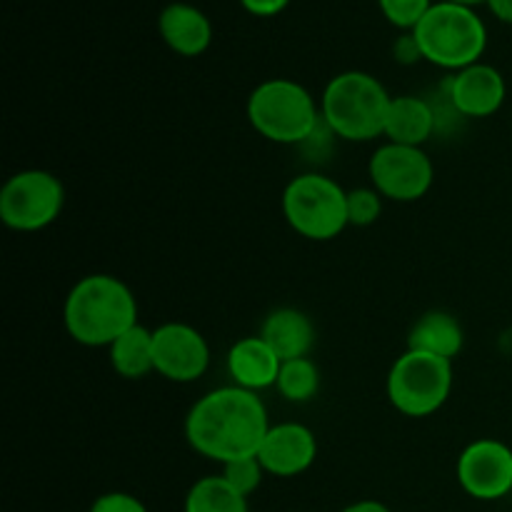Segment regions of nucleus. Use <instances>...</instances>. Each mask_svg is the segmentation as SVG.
I'll use <instances>...</instances> for the list:
<instances>
[{
    "label": "nucleus",
    "mask_w": 512,
    "mask_h": 512,
    "mask_svg": "<svg viewBox=\"0 0 512 512\" xmlns=\"http://www.w3.org/2000/svg\"><path fill=\"white\" fill-rule=\"evenodd\" d=\"M268 430L270 420L263 400L238 385L210 390L185 415L190 448L220 465L258 455Z\"/></svg>",
    "instance_id": "nucleus-1"
},
{
    "label": "nucleus",
    "mask_w": 512,
    "mask_h": 512,
    "mask_svg": "<svg viewBox=\"0 0 512 512\" xmlns=\"http://www.w3.org/2000/svg\"><path fill=\"white\" fill-rule=\"evenodd\" d=\"M70 338L85 348H110L138 325V303L128 285L115 275H88L78 280L63 305Z\"/></svg>",
    "instance_id": "nucleus-2"
},
{
    "label": "nucleus",
    "mask_w": 512,
    "mask_h": 512,
    "mask_svg": "<svg viewBox=\"0 0 512 512\" xmlns=\"http://www.w3.org/2000/svg\"><path fill=\"white\" fill-rule=\"evenodd\" d=\"M393 95L375 75L345 70L335 75L320 98V115L338 138L368 143L383 135Z\"/></svg>",
    "instance_id": "nucleus-3"
},
{
    "label": "nucleus",
    "mask_w": 512,
    "mask_h": 512,
    "mask_svg": "<svg viewBox=\"0 0 512 512\" xmlns=\"http://www.w3.org/2000/svg\"><path fill=\"white\" fill-rule=\"evenodd\" d=\"M410 33L418 40L423 60L453 73L480 63L488 48V28L475 8L448 0L433 3Z\"/></svg>",
    "instance_id": "nucleus-4"
},
{
    "label": "nucleus",
    "mask_w": 512,
    "mask_h": 512,
    "mask_svg": "<svg viewBox=\"0 0 512 512\" xmlns=\"http://www.w3.org/2000/svg\"><path fill=\"white\" fill-rule=\"evenodd\" d=\"M248 120L270 143L303 145L318 128L320 105L305 85L270 78L250 93Z\"/></svg>",
    "instance_id": "nucleus-5"
},
{
    "label": "nucleus",
    "mask_w": 512,
    "mask_h": 512,
    "mask_svg": "<svg viewBox=\"0 0 512 512\" xmlns=\"http://www.w3.org/2000/svg\"><path fill=\"white\" fill-rule=\"evenodd\" d=\"M283 215L308 240H333L348 228V190L323 173L295 175L283 193Z\"/></svg>",
    "instance_id": "nucleus-6"
},
{
    "label": "nucleus",
    "mask_w": 512,
    "mask_h": 512,
    "mask_svg": "<svg viewBox=\"0 0 512 512\" xmlns=\"http://www.w3.org/2000/svg\"><path fill=\"white\" fill-rule=\"evenodd\" d=\"M453 390V360L405 350L388 373V398L408 418L438 413Z\"/></svg>",
    "instance_id": "nucleus-7"
},
{
    "label": "nucleus",
    "mask_w": 512,
    "mask_h": 512,
    "mask_svg": "<svg viewBox=\"0 0 512 512\" xmlns=\"http://www.w3.org/2000/svg\"><path fill=\"white\" fill-rule=\"evenodd\" d=\"M65 188L48 170H20L0 190V220L18 233H35L60 218Z\"/></svg>",
    "instance_id": "nucleus-8"
},
{
    "label": "nucleus",
    "mask_w": 512,
    "mask_h": 512,
    "mask_svg": "<svg viewBox=\"0 0 512 512\" xmlns=\"http://www.w3.org/2000/svg\"><path fill=\"white\" fill-rule=\"evenodd\" d=\"M373 188L395 203H415L425 198L435 178L433 160L423 148L385 143L373 153L368 165Z\"/></svg>",
    "instance_id": "nucleus-9"
},
{
    "label": "nucleus",
    "mask_w": 512,
    "mask_h": 512,
    "mask_svg": "<svg viewBox=\"0 0 512 512\" xmlns=\"http://www.w3.org/2000/svg\"><path fill=\"white\" fill-rule=\"evenodd\" d=\"M458 483L470 498L493 503L512 493V448L495 438L470 443L458 458Z\"/></svg>",
    "instance_id": "nucleus-10"
},
{
    "label": "nucleus",
    "mask_w": 512,
    "mask_h": 512,
    "mask_svg": "<svg viewBox=\"0 0 512 512\" xmlns=\"http://www.w3.org/2000/svg\"><path fill=\"white\" fill-rule=\"evenodd\" d=\"M155 373L170 383H195L210 365V348L203 333L185 323H165L153 330Z\"/></svg>",
    "instance_id": "nucleus-11"
},
{
    "label": "nucleus",
    "mask_w": 512,
    "mask_h": 512,
    "mask_svg": "<svg viewBox=\"0 0 512 512\" xmlns=\"http://www.w3.org/2000/svg\"><path fill=\"white\" fill-rule=\"evenodd\" d=\"M443 88L460 118H490L503 108L508 95L503 73L488 63L458 70L445 80Z\"/></svg>",
    "instance_id": "nucleus-12"
},
{
    "label": "nucleus",
    "mask_w": 512,
    "mask_h": 512,
    "mask_svg": "<svg viewBox=\"0 0 512 512\" xmlns=\"http://www.w3.org/2000/svg\"><path fill=\"white\" fill-rule=\"evenodd\" d=\"M315 458H318V440L308 425L300 423L270 425L258 450V460L265 473L278 478H295L305 473Z\"/></svg>",
    "instance_id": "nucleus-13"
},
{
    "label": "nucleus",
    "mask_w": 512,
    "mask_h": 512,
    "mask_svg": "<svg viewBox=\"0 0 512 512\" xmlns=\"http://www.w3.org/2000/svg\"><path fill=\"white\" fill-rule=\"evenodd\" d=\"M158 30L163 43L183 58H195L210 48L213 25L208 15L190 3H170L160 10Z\"/></svg>",
    "instance_id": "nucleus-14"
},
{
    "label": "nucleus",
    "mask_w": 512,
    "mask_h": 512,
    "mask_svg": "<svg viewBox=\"0 0 512 512\" xmlns=\"http://www.w3.org/2000/svg\"><path fill=\"white\" fill-rule=\"evenodd\" d=\"M283 360L273 353L260 335L240 338L228 353V373L238 388L258 393V390L275 388Z\"/></svg>",
    "instance_id": "nucleus-15"
},
{
    "label": "nucleus",
    "mask_w": 512,
    "mask_h": 512,
    "mask_svg": "<svg viewBox=\"0 0 512 512\" xmlns=\"http://www.w3.org/2000/svg\"><path fill=\"white\" fill-rule=\"evenodd\" d=\"M435 130H438V118H435L430 100L420 98V95H398L390 100L383 130L388 143L423 148Z\"/></svg>",
    "instance_id": "nucleus-16"
},
{
    "label": "nucleus",
    "mask_w": 512,
    "mask_h": 512,
    "mask_svg": "<svg viewBox=\"0 0 512 512\" xmlns=\"http://www.w3.org/2000/svg\"><path fill=\"white\" fill-rule=\"evenodd\" d=\"M260 338L273 348L280 360L308 358L315 345L313 320L295 308H278L265 318Z\"/></svg>",
    "instance_id": "nucleus-17"
},
{
    "label": "nucleus",
    "mask_w": 512,
    "mask_h": 512,
    "mask_svg": "<svg viewBox=\"0 0 512 512\" xmlns=\"http://www.w3.org/2000/svg\"><path fill=\"white\" fill-rule=\"evenodd\" d=\"M465 345L463 325L455 315L445 310H430L420 315L408 335V350L435 355V358L455 360Z\"/></svg>",
    "instance_id": "nucleus-18"
},
{
    "label": "nucleus",
    "mask_w": 512,
    "mask_h": 512,
    "mask_svg": "<svg viewBox=\"0 0 512 512\" xmlns=\"http://www.w3.org/2000/svg\"><path fill=\"white\" fill-rule=\"evenodd\" d=\"M110 365L115 373L125 380H140L145 375L155 373V348H153V330L143 325H133L128 333L120 335L110 345Z\"/></svg>",
    "instance_id": "nucleus-19"
},
{
    "label": "nucleus",
    "mask_w": 512,
    "mask_h": 512,
    "mask_svg": "<svg viewBox=\"0 0 512 512\" xmlns=\"http://www.w3.org/2000/svg\"><path fill=\"white\" fill-rule=\"evenodd\" d=\"M185 512H248V498L223 475L200 478L185 495Z\"/></svg>",
    "instance_id": "nucleus-20"
},
{
    "label": "nucleus",
    "mask_w": 512,
    "mask_h": 512,
    "mask_svg": "<svg viewBox=\"0 0 512 512\" xmlns=\"http://www.w3.org/2000/svg\"><path fill=\"white\" fill-rule=\"evenodd\" d=\"M278 393L283 395L288 403H310L320 390V370L310 358H295L285 360L280 365L278 383H275Z\"/></svg>",
    "instance_id": "nucleus-21"
},
{
    "label": "nucleus",
    "mask_w": 512,
    "mask_h": 512,
    "mask_svg": "<svg viewBox=\"0 0 512 512\" xmlns=\"http://www.w3.org/2000/svg\"><path fill=\"white\" fill-rule=\"evenodd\" d=\"M383 213V195L375 188L348 190V223L353 228H368L378 223Z\"/></svg>",
    "instance_id": "nucleus-22"
},
{
    "label": "nucleus",
    "mask_w": 512,
    "mask_h": 512,
    "mask_svg": "<svg viewBox=\"0 0 512 512\" xmlns=\"http://www.w3.org/2000/svg\"><path fill=\"white\" fill-rule=\"evenodd\" d=\"M220 475H223V478L228 480L240 495L248 498V495H253L255 490L260 488V483H263L265 468L260 465L258 455H250V458H240V460H230V463H225L223 473Z\"/></svg>",
    "instance_id": "nucleus-23"
},
{
    "label": "nucleus",
    "mask_w": 512,
    "mask_h": 512,
    "mask_svg": "<svg viewBox=\"0 0 512 512\" xmlns=\"http://www.w3.org/2000/svg\"><path fill=\"white\" fill-rule=\"evenodd\" d=\"M378 5L388 23L410 33L425 18V13L433 8V0H378Z\"/></svg>",
    "instance_id": "nucleus-24"
},
{
    "label": "nucleus",
    "mask_w": 512,
    "mask_h": 512,
    "mask_svg": "<svg viewBox=\"0 0 512 512\" xmlns=\"http://www.w3.org/2000/svg\"><path fill=\"white\" fill-rule=\"evenodd\" d=\"M90 512H148V508L135 495L105 493L95 498V503L90 505Z\"/></svg>",
    "instance_id": "nucleus-25"
},
{
    "label": "nucleus",
    "mask_w": 512,
    "mask_h": 512,
    "mask_svg": "<svg viewBox=\"0 0 512 512\" xmlns=\"http://www.w3.org/2000/svg\"><path fill=\"white\" fill-rule=\"evenodd\" d=\"M395 60L403 65H413L418 63V60H423V55H420V48H418V40H415L413 33H405L403 38L395 40Z\"/></svg>",
    "instance_id": "nucleus-26"
},
{
    "label": "nucleus",
    "mask_w": 512,
    "mask_h": 512,
    "mask_svg": "<svg viewBox=\"0 0 512 512\" xmlns=\"http://www.w3.org/2000/svg\"><path fill=\"white\" fill-rule=\"evenodd\" d=\"M245 10L250 15H258V18H273V15L283 13L290 5V0H240Z\"/></svg>",
    "instance_id": "nucleus-27"
},
{
    "label": "nucleus",
    "mask_w": 512,
    "mask_h": 512,
    "mask_svg": "<svg viewBox=\"0 0 512 512\" xmlns=\"http://www.w3.org/2000/svg\"><path fill=\"white\" fill-rule=\"evenodd\" d=\"M485 5H488L495 18L512 25V0H488Z\"/></svg>",
    "instance_id": "nucleus-28"
},
{
    "label": "nucleus",
    "mask_w": 512,
    "mask_h": 512,
    "mask_svg": "<svg viewBox=\"0 0 512 512\" xmlns=\"http://www.w3.org/2000/svg\"><path fill=\"white\" fill-rule=\"evenodd\" d=\"M340 512H393V510H390L388 505L378 503V500H358V503L348 505V508Z\"/></svg>",
    "instance_id": "nucleus-29"
},
{
    "label": "nucleus",
    "mask_w": 512,
    "mask_h": 512,
    "mask_svg": "<svg viewBox=\"0 0 512 512\" xmlns=\"http://www.w3.org/2000/svg\"><path fill=\"white\" fill-rule=\"evenodd\" d=\"M448 3H458V5H468V8H475V5L488 3V0H448Z\"/></svg>",
    "instance_id": "nucleus-30"
}]
</instances>
